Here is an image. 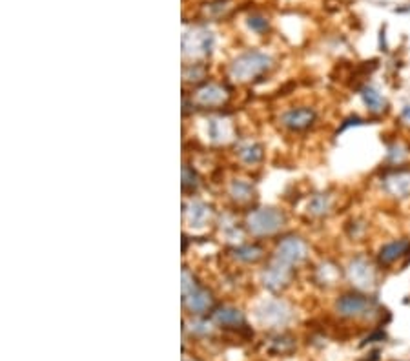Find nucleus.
<instances>
[{
    "mask_svg": "<svg viewBox=\"0 0 410 361\" xmlns=\"http://www.w3.org/2000/svg\"><path fill=\"white\" fill-rule=\"evenodd\" d=\"M184 283H182V296H184V305L188 307L190 312L193 314H203L210 309L212 305V298L204 288L197 287L195 283H188V279L182 276Z\"/></svg>",
    "mask_w": 410,
    "mask_h": 361,
    "instance_id": "9",
    "label": "nucleus"
},
{
    "mask_svg": "<svg viewBox=\"0 0 410 361\" xmlns=\"http://www.w3.org/2000/svg\"><path fill=\"white\" fill-rule=\"evenodd\" d=\"M254 194V188L250 186L248 183H243V181H235L234 186H232V195H234L237 201H248Z\"/></svg>",
    "mask_w": 410,
    "mask_h": 361,
    "instance_id": "21",
    "label": "nucleus"
},
{
    "mask_svg": "<svg viewBox=\"0 0 410 361\" xmlns=\"http://www.w3.org/2000/svg\"><path fill=\"white\" fill-rule=\"evenodd\" d=\"M239 155H241V157H243L244 162H248V164H252V162L259 161L261 155H263V153H261V148L252 146V144H250V146L241 148Z\"/></svg>",
    "mask_w": 410,
    "mask_h": 361,
    "instance_id": "22",
    "label": "nucleus"
},
{
    "mask_svg": "<svg viewBox=\"0 0 410 361\" xmlns=\"http://www.w3.org/2000/svg\"><path fill=\"white\" fill-rule=\"evenodd\" d=\"M290 276H292V267H288V265H285V263L277 261L274 257V261H272V265L268 268H266L265 272V285L268 288H281L285 287L286 283L290 281Z\"/></svg>",
    "mask_w": 410,
    "mask_h": 361,
    "instance_id": "11",
    "label": "nucleus"
},
{
    "mask_svg": "<svg viewBox=\"0 0 410 361\" xmlns=\"http://www.w3.org/2000/svg\"><path fill=\"white\" fill-rule=\"evenodd\" d=\"M197 100L199 105L203 106H215L221 105L224 100V89L221 86H215V84H208L203 89L197 91Z\"/></svg>",
    "mask_w": 410,
    "mask_h": 361,
    "instance_id": "16",
    "label": "nucleus"
},
{
    "mask_svg": "<svg viewBox=\"0 0 410 361\" xmlns=\"http://www.w3.org/2000/svg\"><path fill=\"white\" fill-rule=\"evenodd\" d=\"M261 318L265 323L270 325H285L286 321L290 320V310L285 303L279 301H270L268 305H265V310L261 312Z\"/></svg>",
    "mask_w": 410,
    "mask_h": 361,
    "instance_id": "13",
    "label": "nucleus"
},
{
    "mask_svg": "<svg viewBox=\"0 0 410 361\" xmlns=\"http://www.w3.org/2000/svg\"><path fill=\"white\" fill-rule=\"evenodd\" d=\"M347 236L350 241H359L363 239L367 236V232H369V223L365 219H359V217H354L347 226Z\"/></svg>",
    "mask_w": 410,
    "mask_h": 361,
    "instance_id": "17",
    "label": "nucleus"
},
{
    "mask_svg": "<svg viewBox=\"0 0 410 361\" xmlns=\"http://www.w3.org/2000/svg\"><path fill=\"white\" fill-rule=\"evenodd\" d=\"M308 256V246L301 237L288 236L281 241L275 252V259L281 263H285L288 267H296L299 263H303Z\"/></svg>",
    "mask_w": 410,
    "mask_h": 361,
    "instance_id": "7",
    "label": "nucleus"
},
{
    "mask_svg": "<svg viewBox=\"0 0 410 361\" xmlns=\"http://www.w3.org/2000/svg\"><path fill=\"white\" fill-rule=\"evenodd\" d=\"M334 210V197L330 194H316L308 203V212L314 217H325Z\"/></svg>",
    "mask_w": 410,
    "mask_h": 361,
    "instance_id": "15",
    "label": "nucleus"
},
{
    "mask_svg": "<svg viewBox=\"0 0 410 361\" xmlns=\"http://www.w3.org/2000/svg\"><path fill=\"white\" fill-rule=\"evenodd\" d=\"M336 312L343 320H370L378 314V303L370 294L350 288L338 296Z\"/></svg>",
    "mask_w": 410,
    "mask_h": 361,
    "instance_id": "2",
    "label": "nucleus"
},
{
    "mask_svg": "<svg viewBox=\"0 0 410 361\" xmlns=\"http://www.w3.org/2000/svg\"><path fill=\"white\" fill-rule=\"evenodd\" d=\"M359 95H361L365 108H367L370 113H383V111L389 108V102L385 99V95L381 94L378 88L370 86V84H363V86L359 88Z\"/></svg>",
    "mask_w": 410,
    "mask_h": 361,
    "instance_id": "10",
    "label": "nucleus"
},
{
    "mask_svg": "<svg viewBox=\"0 0 410 361\" xmlns=\"http://www.w3.org/2000/svg\"><path fill=\"white\" fill-rule=\"evenodd\" d=\"M186 214L190 215L193 226H203V223H206L208 215H210V208L206 204L195 201V203L190 204V210H186Z\"/></svg>",
    "mask_w": 410,
    "mask_h": 361,
    "instance_id": "18",
    "label": "nucleus"
},
{
    "mask_svg": "<svg viewBox=\"0 0 410 361\" xmlns=\"http://www.w3.org/2000/svg\"><path fill=\"white\" fill-rule=\"evenodd\" d=\"M213 321L221 327H239L244 323V316L234 307H221L213 312Z\"/></svg>",
    "mask_w": 410,
    "mask_h": 361,
    "instance_id": "14",
    "label": "nucleus"
},
{
    "mask_svg": "<svg viewBox=\"0 0 410 361\" xmlns=\"http://www.w3.org/2000/svg\"><path fill=\"white\" fill-rule=\"evenodd\" d=\"M374 259L381 270H394L396 267H405L410 261V237H392V239L381 243L376 250Z\"/></svg>",
    "mask_w": 410,
    "mask_h": 361,
    "instance_id": "4",
    "label": "nucleus"
},
{
    "mask_svg": "<svg viewBox=\"0 0 410 361\" xmlns=\"http://www.w3.org/2000/svg\"><path fill=\"white\" fill-rule=\"evenodd\" d=\"M270 66V58L261 53H246L243 57H239L235 61V64L232 66V75L237 80H250L257 77L259 74H263L265 69H268Z\"/></svg>",
    "mask_w": 410,
    "mask_h": 361,
    "instance_id": "6",
    "label": "nucleus"
},
{
    "mask_svg": "<svg viewBox=\"0 0 410 361\" xmlns=\"http://www.w3.org/2000/svg\"><path fill=\"white\" fill-rule=\"evenodd\" d=\"M345 279V267L341 265H336L332 261H325L321 267L316 268V281L321 283V285H336V283H341Z\"/></svg>",
    "mask_w": 410,
    "mask_h": 361,
    "instance_id": "12",
    "label": "nucleus"
},
{
    "mask_svg": "<svg viewBox=\"0 0 410 361\" xmlns=\"http://www.w3.org/2000/svg\"><path fill=\"white\" fill-rule=\"evenodd\" d=\"M387 199L394 203H410V164L387 166L378 181Z\"/></svg>",
    "mask_w": 410,
    "mask_h": 361,
    "instance_id": "3",
    "label": "nucleus"
},
{
    "mask_svg": "<svg viewBox=\"0 0 410 361\" xmlns=\"http://www.w3.org/2000/svg\"><path fill=\"white\" fill-rule=\"evenodd\" d=\"M294 347H296L294 340L285 334L274 336L270 340V351L275 354H288V352L294 351Z\"/></svg>",
    "mask_w": 410,
    "mask_h": 361,
    "instance_id": "19",
    "label": "nucleus"
},
{
    "mask_svg": "<svg viewBox=\"0 0 410 361\" xmlns=\"http://www.w3.org/2000/svg\"><path fill=\"white\" fill-rule=\"evenodd\" d=\"M259 19H250V26H254V28H257V30H259ZM261 21H263V19H261ZM261 28H266V21H263L261 22Z\"/></svg>",
    "mask_w": 410,
    "mask_h": 361,
    "instance_id": "23",
    "label": "nucleus"
},
{
    "mask_svg": "<svg viewBox=\"0 0 410 361\" xmlns=\"http://www.w3.org/2000/svg\"><path fill=\"white\" fill-rule=\"evenodd\" d=\"M263 256V252L257 246H241V248H235V257H239L243 261H257L259 257Z\"/></svg>",
    "mask_w": 410,
    "mask_h": 361,
    "instance_id": "20",
    "label": "nucleus"
},
{
    "mask_svg": "<svg viewBox=\"0 0 410 361\" xmlns=\"http://www.w3.org/2000/svg\"><path fill=\"white\" fill-rule=\"evenodd\" d=\"M285 223L283 214H279L274 208H261L255 210L248 215V228L254 232L255 236H270L277 232Z\"/></svg>",
    "mask_w": 410,
    "mask_h": 361,
    "instance_id": "5",
    "label": "nucleus"
},
{
    "mask_svg": "<svg viewBox=\"0 0 410 361\" xmlns=\"http://www.w3.org/2000/svg\"><path fill=\"white\" fill-rule=\"evenodd\" d=\"M381 272L383 270L379 268L374 257L365 256V254H356L345 265V279L350 283L354 290H359V292H372V288L379 283Z\"/></svg>",
    "mask_w": 410,
    "mask_h": 361,
    "instance_id": "1",
    "label": "nucleus"
},
{
    "mask_svg": "<svg viewBox=\"0 0 410 361\" xmlns=\"http://www.w3.org/2000/svg\"><path fill=\"white\" fill-rule=\"evenodd\" d=\"M283 126H286L292 131H305L310 130L312 126L317 122V111L310 106H299V108H292L281 117Z\"/></svg>",
    "mask_w": 410,
    "mask_h": 361,
    "instance_id": "8",
    "label": "nucleus"
}]
</instances>
